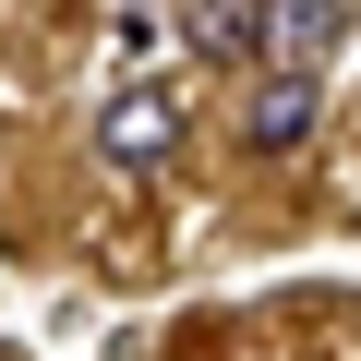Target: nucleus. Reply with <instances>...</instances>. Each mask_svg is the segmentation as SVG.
<instances>
[{
	"mask_svg": "<svg viewBox=\"0 0 361 361\" xmlns=\"http://www.w3.org/2000/svg\"><path fill=\"white\" fill-rule=\"evenodd\" d=\"M97 157H109L121 180L169 169V157H180V97H157V85H121V97L97 109Z\"/></svg>",
	"mask_w": 361,
	"mask_h": 361,
	"instance_id": "f257e3e1",
	"label": "nucleus"
},
{
	"mask_svg": "<svg viewBox=\"0 0 361 361\" xmlns=\"http://www.w3.org/2000/svg\"><path fill=\"white\" fill-rule=\"evenodd\" d=\"M349 37V0H265L253 73H325V49Z\"/></svg>",
	"mask_w": 361,
	"mask_h": 361,
	"instance_id": "f03ea898",
	"label": "nucleus"
},
{
	"mask_svg": "<svg viewBox=\"0 0 361 361\" xmlns=\"http://www.w3.org/2000/svg\"><path fill=\"white\" fill-rule=\"evenodd\" d=\"M313 109H325L313 73H253V97H241V145H253V157H301V145H313Z\"/></svg>",
	"mask_w": 361,
	"mask_h": 361,
	"instance_id": "7ed1b4c3",
	"label": "nucleus"
},
{
	"mask_svg": "<svg viewBox=\"0 0 361 361\" xmlns=\"http://www.w3.org/2000/svg\"><path fill=\"white\" fill-rule=\"evenodd\" d=\"M180 37H193L205 61H253V37H265V0H180Z\"/></svg>",
	"mask_w": 361,
	"mask_h": 361,
	"instance_id": "20e7f679",
	"label": "nucleus"
}]
</instances>
